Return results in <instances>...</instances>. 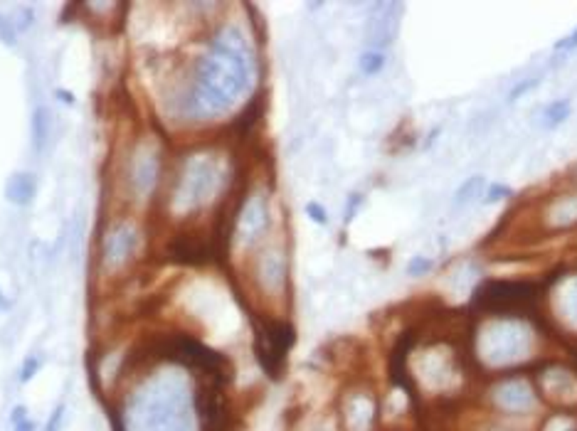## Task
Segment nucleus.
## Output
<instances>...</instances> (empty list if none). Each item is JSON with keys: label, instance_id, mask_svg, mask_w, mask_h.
I'll use <instances>...</instances> for the list:
<instances>
[{"label": "nucleus", "instance_id": "nucleus-1", "mask_svg": "<svg viewBox=\"0 0 577 431\" xmlns=\"http://www.w3.org/2000/svg\"><path fill=\"white\" fill-rule=\"evenodd\" d=\"M257 57L237 25H222L205 40L171 96L176 119L213 121L227 116L255 89Z\"/></svg>", "mask_w": 577, "mask_h": 431}, {"label": "nucleus", "instance_id": "nucleus-2", "mask_svg": "<svg viewBox=\"0 0 577 431\" xmlns=\"http://www.w3.org/2000/svg\"><path fill=\"white\" fill-rule=\"evenodd\" d=\"M185 367L153 374L134 387L124 409L116 407L126 431H200L195 411V379H187Z\"/></svg>", "mask_w": 577, "mask_h": 431}, {"label": "nucleus", "instance_id": "nucleus-3", "mask_svg": "<svg viewBox=\"0 0 577 431\" xmlns=\"http://www.w3.org/2000/svg\"><path fill=\"white\" fill-rule=\"evenodd\" d=\"M222 187V166L213 153H190L183 156L173 173L171 190L166 203L173 217H192L195 212L213 203Z\"/></svg>", "mask_w": 577, "mask_h": 431}, {"label": "nucleus", "instance_id": "nucleus-4", "mask_svg": "<svg viewBox=\"0 0 577 431\" xmlns=\"http://www.w3.org/2000/svg\"><path fill=\"white\" fill-rule=\"evenodd\" d=\"M163 175H166V151L153 133H141L124 153L121 163V193L134 207H151L158 200Z\"/></svg>", "mask_w": 577, "mask_h": 431}, {"label": "nucleus", "instance_id": "nucleus-5", "mask_svg": "<svg viewBox=\"0 0 577 431\" xmlns=\"http://www.w3.org/2000/svg\"><path fill=\"white\" fill-rule=\"evenodd\" d=\"M146 244V232L131 212H119L104 224L97 249V269L104 279L126 276Z\"/></svg>", "mask_w": 577, "mask_h": 431}, {"label": "nucleus", "instance_id": "nucleus-6", "mask_svg": "<svg viewBox=\"0 0 577 431\" xmlns=\"http://www.w3.org/2000/svg\"><path fill=\"white\" fill-rule=\"evenodd\" d=\"M297 343V330L289 321L281 318H266L257 323V340L255 353L259 358V365L269 377H279L284 370L286 355Z\"/></svg>", "mask_w": 577, "mask_h": 431}, {"label": "nucleus", "instance_id": "nucleus-7", "mask_svg": "<svg viewBox=\"0 0 577 431\" xmlns=\"http://www.w3.org/2000/svg\"><path fill=\"white\" fill-rule=\"evenodd\" d=\"M271 224V210H269V198L266 193H252L239 200L237 212H234V234L232 239H237L239 244L250 249L252 244H257Z\"/></svg>", "mask_w": 577, "mask_h": 431}, {"label": "nucleus", "instance_id": "nucleus-8", "mask_svg": "<svg viewBox=\"0 0 577 431\" xmlns=\"http://www.w3.org/2000/svg\"><path fill=\"white\" fill-rule=\"evenodd\" d=\"M496 411L506 416H528L538 407V390L525 377H504L491 390Z\"/></svg>", "mask_w": 577, "mask_h": 431}, {"label": "nucleus", "instance_id": "nucleus-9", "mask_svg": "<svg viewBox=\"0 0 577 431\" xmlns=\"http://www.w3.org/2000/svg\"><path fill=\"white\" fill-rule=\"evenodd\" d=\"M166 259L180 266H203L215 259L213 242L208 237H200L195 232H178L163 247Z\"/></svg>", "mask_w": 577, "mask_h": 431}, {"label": "nucleus", "instance_id": "nucleus-10", "mask_svg": "<svg viewBox=\"0 0 577 431\" xmlns=\"http://www.w3.org/2000/svg\"><path fill=\"white\" fill-rule=\"evenodd\" d=\"M341 431H373L378 421L375 397L363 390H353L341 402Z\"/></svg>", "mask_w": 577, "mask_h": 431}, {"label": "nucleus", "instance_id": "nucleus-11", "mask_svg": "<svg viewBox=\"0 0 577 431\" xmlns=\"http://www.w3.org/2000/svg\"><path fill=\"white\" fill-rule=\"evenodd\" d=\"M536 288L528 284H515V281H496V284H489L484 291L478 293L476 301H481V306H489L491 311H511V308H518L523 303L533 301L536 296Z\"/></svg>", "mask_w": 577, "mask_h": 431}, {"label": "nucleus", "instance_id": "nucleus-12", "mask_svg": "<svg viewBox=\"0 0 577 431\" xmlns=\"http://www.w3.org/2000/svg\"><path fill=\"white\" fill-rule=\"evenodd\" d=\"M286 279H289L286 254L279 249H266L257 259V284H259V288L266 296H279L286 288Z\"/></svg>", "mask_w": 577, "mask_h": 431}, {"label": "nucleus", "instance_id": "nucleus-13", "mask_svg": "<svg viewBox=\"0 0 577 431\" xmlns=\"http://www.w3.org/2000/svg\"><path fill=\"white\" fill-rule=\"evenodd\" d=\"M37 187H40V182H37L35 173L30 170L13 173L6 182V200L10 205H15V207H27V205H32V200L37 198Z\"/></svg>", "mask_w": 577, "mask_h": 431}, {"label": "nucleus", "instance_id": "nucleus-14", "mask_svg": "<svg viewBox=\"0 0 577 431\" xmlns=\"http://www.w3.org/2000/svg\"><path fill=\"white\" fill-rule=\"evenodd\" d=\"M30 138H32V151H35L37 156H42V153L47 151V146H50V140H52V111L47 109L45 104L32 109Z\"/></svg>", "mask_w": 577, "mask_h": 431}, {"label": "nucleus", "instance_id": "nucleus-15", "mask_svg": "<svg viewBox=\"0 0 577 431\" xmlns=\"http://www.w3.org/2000/svg\"><path fill=\"white\" fill-rule=\"evenodd\" d=\"M570 116H572V99L560 96V99H553L550 104L541 111V116H538V126H541L543 131H555V129H560Z\"/></svg>", "mask_w": 577, "mask_h": 431}, {"label": "nucleus", "instance_id": "nucleus-16", "mask_svg": "<svg viewBox=\"0 0 577 431\" xmlns=\"http://www.w3.org/2000/svg\"><path fill=\"white\" fill-rule=\"evenodd\" d=\"M484 190H486V177L484 175H471L469 180H464L462 185L457 187L452 205L454 207H466V205L473 203V200H481Z\"/></svg>", "mask_w": 577, "mask_h": 431}, {"label": "nucleus", "instance_id": "nucleus-17", "mask_svg": "<svg viewBox=\"0 0 577 431\" xmlns=\"http://www.w3.org/2000/svg\"><path fill=\"white\" fill-rule=\"evenodd\" d=\"M385 64H387V54H385V50H373V47H368V50H363L358 57V69L363 77H375V74H380L385 69Z\"/></svg>", "mask_w": 577, "mask_h": 431}, {"label": "nucleus", "instance_id": "nucleus-18", "mask_svg": "<svg viewBox=\"0 0 577 431\" xmlns=\"http://www.w3.org/2000/svg\"><path fill=\"white\" fill-rule=\"evenodd\" d=\"M511 198H513V187L506 185V182H491V185H486L484 195H481V205H499Z\"/></svg>", "mask_w": 577, "mask_h": 431}, {"label": "nucleus", "instance_id": "nucleus-19", "mask_svg": "<svg viewBox=\"0 0 577 431\" xmlns=\"http://www.w3.org/2000/svg\"><path fill=\"white\" fill-rule=\"evenodd\" d=\"M42 363H45V358L42 355H27L25 360H22V365H20V370H17V382L20 385H27L30 379H35V374L42 370Z\"/></svg>", "mask_w": 577, "mask_h": 431}, {"label": "nucleus", "instance_id": "nucleus-20", "mask_svg": "<svg viewBox=\"0 0 577 431\" xmlns=\"http://www.w3.org/2000/svg\"><path fill=\"white\" fill-rule=\"evenodd\" d=\"M432 269H434V259H429V256H425V254H415L410 261H407L405 274L410 276V279H420V276L429 274Z\"/></svg>", "mask_w": 577, "mask_h": 431}, {"label": "nucleus", "instance_id": "nucleus-21", "mask_svg": "<svg viewBox=\"0 0 577 431\" xmlns=\"http://www.w3.org/2000/svg\"><path fill=\"white\" fill-rule=\"evenodd\" d=\"M10 424H13V431H37V421L32 419L30 414H27V407L25 404L13 407Z\"/></svg>", "mask_w": 577, "mask_h": 431}, {"label": "nucleus", "instance_id": "nucleus-22", "mask_svg": "<svg viewBox=\"0 0 577 431\" xmlns=\"http://www.w3.org/2000/svg\"><path fill=\"white\" fill-rule=\"evenodd\" d=\"M541 82H543L541 77H525V79H520L518 84H513V87H511L508 99H506V101H508V104H515V101L523 99V96H525L528 92H533V89L541 87Z\"/></svg>", "mask_w": 577, "mask_h": 431}, {"label": "nucleus", "instance_id": "nucleus-23", "mask_svg": "<svg viewBox=\"0 0 577 431\" xmlns=\"http://www.w3.org/2000/svg\"><path fill=\"white\" fill-rule=\"evenodd\" d=\"M304 212H306V217L311 219L313 224H318V227H326V224L331 222V217H328V210L323 207L321 203H316V200H311V203H306V207H304Z\"/></svg>", "mask_w": 577, "mask_h": 431}, {"label": "nucleus", "instance_id": "nucleus-24", "mask_svg": "<svg viewBox=\"0 0 577 431\" xmlns=\"http://www.w3.org/2000/svg\"><path fill=\"white\" fill-rule=\"evenodd\" d=\"M553 50H555V54H562V57H567L570 52H575L577 50V27L570 32V35L560 37V40L553 45Z\"/></svg>", "mask_w": 577, "mask_h": 431}, {"label": "nucleus", "instance_id": "nucleus-25", "mask_svg": "<svg viewBox=\"0 0 577 431\" xmlns=\"http://www.w3.org/2000/svg\"><path fill=\"white\" fill-rule=\"evenodd\" d=\"M62 424H64V404H57L52 409V414L47 416L45 429L42 431H62Z\"/></svg>", "mask_w": 577, "mask_h": 431}, {"label": "nucleus", "instance_id": "nucleus-26", "mask_svg": "<svg viewBox=\"0 0 577 431\" xmlns=\"http://www.w3.org/2000/svg\"><path fill=\"white\" fill-rule=\"evenodd\" d=\"M0 40L6 42V45H10V47L15 45V27H13L3 15H0Z\"/></svg>", "mask_w": 577, "mask_h": 431}, {"label": "nucleus", "instance_id": "nucleus-27", "mask_svg": "<svg viewBox=\"0 0 577 431\" xmlns=\"http://www.w3.org/2000/svg\"><path fill=\"white\" fill-rule=\"evenodd\" d=\"M360 205H363V195H360V193H353V195H350V198H348V205H346V224H348L350 219L355 217V212H358Z\"/></svg>", "mask_w": 577, "mask_h": 431}, {"label": "nucleus", "instance_id": "nucleus-28", "mask_svg": "<svg viewBox=\"0 0 577 431\" xmlns=\"http://www.w3.org/2000/svg\"><path fill=\"white\" fill-rule=\"evenodd\" d=\"M55 96H57V99L62 101V104H67V106H74V104H77V99H74V94L67 92V89H57V92H55Z\"/></svg>", "mask_w": 577, "mask_h": 431}, {"label": "nucleus", "instance_id": "nucleus-29", "mask_svg": "<svg viewBox=\"0 0 577 431\" xmlns=\"http://www.w3.org/2000/svg\"><path fill=\"white\" fill-rule=\"evenodd\" d=\"M316 431H339V429H333V426H321V429H316Z\"/></svg>", "mask_w": 577, "mask_h": 431}]
</instances>
